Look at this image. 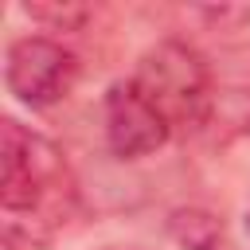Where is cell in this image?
Wrapping results in <instances>:
<instances>
[{
  "instance_id": "obj_1",
  "label": "cell",
  "mask_w": 250,
  "mask_h": 250,
  "mask_svg": "<svg viewBox=\"0 0 250 250\" xmlns=\"http://www.w3.org/2000/svg\"><path fill=\"white\" fill-rule=\"evenodd\" d=\"M0 203L8 215H27L43 230L62 223L74 203V180L59 145L23 129L16 117L0 121Z\"/></svg>"
},
{
  "instance_id": "obj_2",
  "label": "cell",
  "mask_w": 250,
  "mask_h": 250,
  "mask_svg": "<svg viewBox=\"0 0 250 250\" xmlns=\"http://www.w3.org/2000/svg\"><path fill=\"white\" fill-rule=\"evenodd\" d=\"M133 82L172 129H195L211 113V66L184 39H160L148 47L133 70Z\"/></svg>"
},
{
  "instance_id": "obj_3",
  "label": "cell",
  "mask_w": 250,
  "mask_h": 250,
  "mask_svg": "<svg viewBox=\"0 0 250 250\" xmlns=\"http://www.w3.org/2000/svg\"><path fill=\"white\" fill-rule=\"evenodd\" d=\"M78 78V59L70 47L47 35H23L4 55L8 94L27 109H47L70 94Z\"/></svg>"
},
{
  "instance_id": "obj_4",
  "label": "cell",
  "mask_w": 250,
  "mask_h": 250,
  "mask_svg": "<svg viewBox=\"0 0 250 250\" xmlns=\"http://www.w3.org/2000/svg\"><path fill=\"white\" fill-rule=\"evenodd\" d=\"M105 145L121 156V160H137V156H148L156 152L172 125L160 117V109L137 90L133 78L125 82H113L105 90Z\"/></svg>"
},
{
  "instance_id": "obj_5",
  "label": "cell",
  "mask_w": 250,
  "mask_h": 250,
  "mask_svg": "<svg viewBox=\"0 0 250 250\" xmlns=\"http://www.w3.org/2000/svg\"><path fill=\"white\" fill-rule=\"evenodd\" d=\"M168 234L184 250H215L223 242V223L203 207H180L168 215Z\"/></svg>"
},
{
  "instance_id": "obj_6",
  "label": "cell",
  "mask_w": 250,
  "mask_h": 250,
  "mask_svg": "<svg viewBox=\"0 0 250 250\" xmlns=\"http://www.w3.org/2000/svg\"><path fill=\"white\" fill-rule=\"evenodd\" d=\"M23 12H27L31 20H39V23H51L55 31H74V27H82L86 16H90L86 4H27Z\"/></svg>"
},
{
  "instance_id": "obj_7",
  "label": "cell",
  "mask_w": 250,
  "mask_h": 250,
  "mask_svg": "<svg viewBox=\"0 0 250 250\" xmlns=\"http://www.w3.org/2000/svg\"><path fill=\"white\" fill-rule=\"evenodd\" d=\"M215 250H234V246H230V242H219V246H215Z\"/></svg>"
},
{
  "instance_id": "obj_8",
  "label": "cell",
  "mask_w": 250,
  "mask_h": 250,
  "mask_svg": "<svg viewBox=\"0 0 250 250\" xmlns=\"http://www.w3.org/2000/svg\"><path fill=\"white\" fill-rule=\"evenodd\" d=\"M246 230H250V219H246Z\"/></svg>"
}]
</instances>
